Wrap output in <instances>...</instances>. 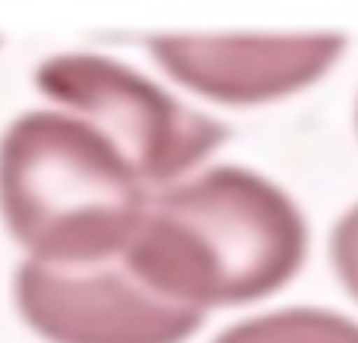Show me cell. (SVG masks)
<instances>
[{"label": "cell", "mask_w": 358, "mask_h": 343, "mask_svg": "<svg viewBox=\"0 0 358 343\" xmlns=\"http://www.w3.org/2000/svg\"><path fill=\"white\" fill-rule=\"evenodd\" d=\"M330 265L340 281V287L349 293V300L358 306V202L340 214L330 233Z\"/></svg>", "instance_id": "cell-7"}, {"label": "cell", "mask_w": 358, "mask_h": 343, "mask_svg": "<svg viewBox=\"0 0 358 343\" xmlns=\"http://www.w3.org/2000/svg\"><path fill=\"white\" fill-rule=\"evenodd\" d=\"M13 306L44 343H189L208 321L151 293L120 258L94 268L22 258L13 274Z\"/></svg>", "instance_id": "cell-4"}, {"label": "cell", "mask_w": 358, "mask_h": 343, "mask_svg": "<svg viewBox=\"0 0 358 343\" xmlns=\"http://www.w3.org/2000/svg\"><path fill=\"white\" fill-rule=\"evenodd\" d=\"M151 195L104 132L66 111H22L0 132V224L25 262H117Z\"/></svg>", "instance_id": "cell-2"}, {"label": "cell", "mask_w": 358, "mask_h": 343, "mask_svg": "<svg viewBox=\"0 0 358 343\" xmlns=\"http://www.w3.org/2000/svg\"><path fill=\"white\" fill-rule=\"evenodd\" d=\"M35 88L54 101L57 111L104 132L151 192L198 174L229 139V130L217 117L179 101L142 69L107 54H50L38 63Z\"/></svg>", "instance_id": "cell-3"}, {"label": "cell", "mask_w": 358, "mask_h": 343, "mask_svg": "<svg viewBox=\"0 0 358 343\" xmlns=\"http://www.w3.org/2000/svg\"><path fill=\"white\" fill-rule=\"evenodd\" d=\"M308 243V220L283 186L220 164L151 195L120 262L161 300L208 315L286 290Z\"/></svg>", "instance_id": "cell-1"}, {"label": "cell", "mask_w": 358, "mask_h": 343, "mask_svg": "<svg viewBox=\"0 0 358 343\" xmlns=\"http://www.w3.org/2000/svg\"><path fill=\"white\" fill-rule=\"evenodd\" d=\"M343 35H161L151 60L185 92L227 107H258L317 85L346 57Z\"/></svg>", "instance_id": "cell-5"}, {"label": "cell", "mask_w": 358, "mask_h": 343, "mask_svg": "<svg viewBox=\"0 0 358 343\" xmlns=\"http://www.w3.org/2000/svg\"><path fill=\"white\" fill-rule=\"evenodd\" d=\"M210 343H358V321L324 306H286L236 321Z\"/></svg>", "instance_id": "cell-6"}, {"label": "cell", "mask_w": 358, "mask_h": 343, "mask_svg": "<svg viewBox=\"0 0 358 343\" xmlns=\"http://www.w3.org/2000/svg\"><path fill=\"white\" fill-rule=\"evenodd\" d=\"M355 132H358V98H355Z\"/></svg>", "instance_id": "cell-8"}]
</instances>
